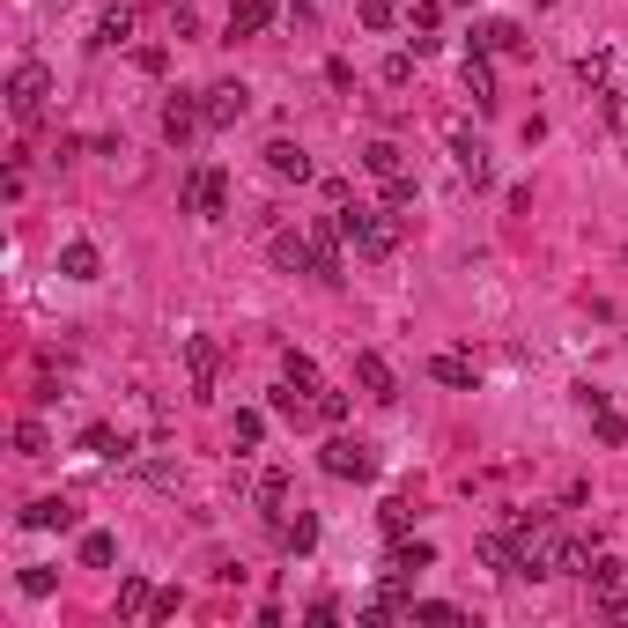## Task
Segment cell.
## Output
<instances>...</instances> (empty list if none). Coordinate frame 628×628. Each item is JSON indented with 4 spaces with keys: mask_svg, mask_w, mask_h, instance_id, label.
I'll use <instances>...</instances> for the list:
<instances>
[{
    "mask_svg": "<svg viewBox=\"0 0 628 628\" xmlns=\"http://www.w3.org/2000/svg\"><path fill=\"white\" fill-rule=\"evenodd\" d=\"M340 237H348L355 244V252H363V259H392L399 252V215H392V207H340Z\"/></svg>",
    "mask_w": 628,
    "mask_h": 628,
    "instance_id": "cell-1",
    "label": "cell"
},
{
    "mask_svg": "<svg viewBox=\"0 0 628 628\" xmlns=\"http://www.w3.org/2000/svg\"><path fill=\"white\" fill-rule=\"evenodd\" d=\"M45 97H52V74H45V60H23V67L8 74V111H15L23 126H37V119H45Z\"/></svg>",
    "mask_w": 628,
    "mask_h": 628,
    "instance_id": "cell-2",
    "label": "cell"
},
{
    "mask_svg": "<svg viewBox=\"0 0 628 628\" xmlns=\"http://www.w3.org/2000/svg\"><path fill=\"white\" fill-rule=\"evenodd\" d=\"M318 466H326L333 481H377V451L363 444V436H326Z\"/></svg>",
    "mask_w": 628,
    "mask_h": 628,
    "instance_id": "cell-3",
    "label": "cell"
},
{
    "mask_svg": "<svg viewBox=\"0 0 628 628\" xmlns=\"http://www.w3.org/2000/svg\"><path fill=\"white\" fill-rule=\"evenodd\" d=\"M178 200H185V215H200V222H222V215H230V178H222V170H193Z\"/></svg>",
    "mask_w": 628,
    "mask_h": 628,
    "instance_id": "cell-4",
    "label": "cell"
},
{
    "mask_svg": "<svg viewBox=\"0 0 628 628\" xmlns=\"http://www.w3.org/2000/svg\"><path fill=\"white\" fill-rule=\"evenodd\" d=\"M577 399H584V414H592V436H599L606 451H621V444H628V414H621L606 392H592V385H584Z\"/></svg>",
    "mask_w": 628,
    "mask_h": 628,
    "instance_id": "cell-5",
    "label": "cell"
},
{
    "mask_svg": "<svg viewBox=\"0 0 628 628\" xmlns=\"http://www.w3.org/2000/svg\"><path fill=\"white\" fill-rule=\"evenodd\" d=\"M429 377H436V385H451V392H473V385H481V363H473L466 348H436L429 355Z\"/></svg>",
    "mask_w": 628,
    "mask_h": 628,
    "instance_id": "cell-6",
    "label": "cell"
},
{
    "mask_svg": "<svg viewBox=\"0 0 628 628\" xmlns=\"http://www.w3.org/2000/svg\"><path fill=\"white\" fill-rule=\"evenodd\" d=\"M200 104H207V126L222 133V126H237L244 111H252V89H244V82H215V89H207Z\"/></svg>",
    "mask_w": 628,
    "mask_h": 628,
    "instance_id": "cell-7",
    "label": "cell"
},
{
    "mask_svg": "<svg viewBox=\"0 0 628 628\" xmlns=\"http://www.w3.org/2000/svg\"><path fill=\"white\" fill-rule=\"evenodd\" d=\"M200 126H207V104H200V97H170V104H163V141H170V148H185Z\"/></svg>",
    "mask_w": 628,
    "mask_h": 628,
    "instance_id": "cell-8",
    "label": "cell"
},
{
    "mask_svg": "<svg viewBox=\"0 0 628 628\" xmlns=\"http://www.w3.org/2000/svg\"><path fill=\"white\" fill-rule=\"evenodd\" d=\"M340 244H348V237H340V215L333 222H311V274L318 281H340Z\"/></svg>",
    "mask_w": 628,
    "mask_h": 628,
    "instance_id": "cell-9",
    "label": "cell"
},
{
    "mask_svg": "<svg viewBox=\"0 0 628 628\" xmlns=\"http://www.w3.org/2000/svg\"><path fill=\"white\" fill-rule=\"evenodd\" d=\"M185 377H193V392H215V377H222V348L207 333L185 340Z\"/></svg>",
    "mask_w": 628,
    "mask_h": 628,
    "instance_id": "cell-10",
    "label": "cell"
},
{
    "mask_svg": "<svg viewBox=\"0 0 628 628\" xmlns=\"http://www.w3.org/2000/svg\"><path fill=\"white\" fill-rule=\"evenodd\" d=\"M23 525H30V532H74V525H82V510H74L67 496H37V503L23 510Z\"/></svg>",
    "mask_w": 628,
    "mask_h": 628,
    "instance_id": "cell-11",
    "label": "cell"
},
{
    "mask_svg": "<svg viewBox=\"0 0 628 628\" xmlns=\"http://www.w3.org/2000/svg\"><path fill=\"white\" fill-rule=\"evenodd\" d=\"M355 385H363L370 399H399V377H392V363H385L377 348H363V355H355Z\"/></svg>",
    "mask_w": 628,
    "mask_h": 628,
    "instance_id": "cell-12",
    "label": "cell"
},
{
    "mask_svg": "<svg viewBox=\"0 0 628 628\" xmlns=\"http://www.w3.org/2000/svg\"><path fill=\"white\" fill-rule=\"evenodd\" d=\"M60 274H67V281H97V274H104V252H97L89 237H67V244H60Z\"/></svg>",
    "mask_w": 628,
    "mask_h": 628,
    "instance_id": "cell-13",
    "label": "cell"
},
{
    "mask_svg": "<svg viewBox=\"0 0 628 628\" xmlns=\"http://www.w3.org/2000/svg\"><path fill=\"white\" fill-rule=\"evenodd\" d=\"M547 577H592V547L584 540H547Z\"/></svg>",
    "mask_w": 628,
    "mask_h": 628,
    "instance_id": "cell-14",
    "label": "cell"
},
{
    "mask_svg": "<svg viewBox=\"0 0 628 628\" xmlns=\"http://www.w3.org/2000/svg\"><path fill=\"white\" fill-rule=\"evenodd\" d=\"M274 540H281V555H311V547H318V518H311V510L274 518Z\"/></svg>",
    "mask_w": 628,
    "mask_h": 628,
    "instance_id": "cell-15",
    "label": "cell"
},
{
    "mask_svg": "<svg viewBox=\"0 0 628 628\" xmlns=\"http://www.w3.org/2000/svg\"><path fill=\"white\" fill-rule=\"evenodd\" d=\"M281 15V0H230V37H259Z\"/></svg>",
    "mask_w": 628,
    "mask_h": 628,
    "instance_id": "cell-16",
    "label": "cell"
},
{
    "mask_svg": "<svg viewBox=\"0 0 628 628\" xmlns=\"http://www.w3.org/2000/svg\"><path fill=\"white\" fill-rule=\"evenodd\" d=\"M466 97H473V111H496V67H488V52H466Z\"/></svg>",
    "mask_w": 628,
    "mask_h": 628,
    "instance_id": "cell-17",
    "label": "cell"
},
{
    "mask_svg": "<svg viewBox=\"0 0 628 628\" xmlns=\"http://www.w3.org/2000/svg\"><path fill=\"white\" fill-rule=\"evenodd\" d=\"M363 170H370V178H407V148H399V141H370L363 148Z\"/></svg>",
    "mask_w": 628,
    "mask_h": 628,
    "instance_id": "cell-18",
    "label": "cell"
},
{
    "mask_svg": "<svg viewBox=\"0 0 628 628\" xmlns=\"http://www.w3.org/2000/svg\"><path fill=\"white\" fill-rule=\"evenodd\" d=\"M429 562H436V547H429V540H392V562H385V569H392V577H407V584H414V577H422Z\"/></svg>",
    "mask_w": 628,
    "mask_h": 628,
    "instance_id": "cell-19",
    "label": "cell"
},
{
    "mask_svg": "<svg viewBox=\"0 0 628 628\" xmlns=\"http://www.w3.org/2000/svg\"><path fill=\"white\" fill-rule=\"evenodd\" d=\"M274 266L311 274V230H274Z\"/></svg>",
    "mask_w": 628,
    "mask_h": 628,
    "instance_id": "cell-20",
    "label": "cell"
},
{
    "mask_svg": "<svg viewBox=\"0 0 628 628\" xmlns=\"http://www.w3.org/2000/svg\"><path fill=\"white\" fill-rule=\"evenodd\" d=\"M266 170H274V178H311V156H303V148L296 141H266Z\"/></svg>",
    "mask_w": 628,
    "mask_h": 628,
    "instance_id": "cell-21",
    "label": "cell"
},
{
    "mask_svg": "<svg viewBox=\"0 0 628 628\" xmlns=\"http://www.w3.org/2000/svg\"><path fill=\"white\" fill-rule=\"evenodd\" d=\"M274 414H281V422H318V407H311V392H303V385H289V377H281V392H274Z\"/></svg>",
    "mask_w": 628,
    "mask_h": 628,
    "instance_id": "cell-22",
    "label": "cell"
},
{
    "mask_svg": "<svg viewBox=\"0 0 628 628\" xmlns=\"http://www.w3.org/2000/svg\"><path fill=\"white\" fill-rule=\"evenodd\" d=\"M473 52H525V30L518 23H481L473 30Z\"/></svg>",
    "mask_w": 628,
    "mask_h": 628,
    "instance_id": "cell-23",
    "label": "cell"
},
{
    "mask_svg": "<svg viewBox=\"0 0 628 628\" xmlns=\"http://www.w3.org/2000/svg\"><path fill=\"white\" fill-rule=\"evenodd\" d=\"M481 562L503 569V577H518V532H488V540H481Z\"/></svg>",
    "mask_w": 628,
    "mask_h": 628,
    "instance_id": "cell-24",
    "label": "cell"
},
{
    "mask_svg": "<svg viewBox=\"0 0 628 628\" xmlns=\"http://www.w3.org/2000/svg\"><path fill=\"white\" fill-rule=\"evenodd\" d=\"M82 451H89V459H126V436L111 429V422H89L82 429Z\"/></svg>",
    "mask_w": 628,
    "mask_h": 628,
    "instance_id": "cell-25",
    "label": "cell"
},
{
    "mask_svg": "<svg viewBox=\"0 0 628 628\" xmlns=\"http://www.w3.org/2000/svg\"><path fill=\"white\" fill-rule=\"evenodd\" d=\"M126 37H133V0H111L97 23V45H126Z\"/></svg>",
    "mask_w": 628,
    "mask_h": 628,
    "instance_id": "cell-26",
    "label": "cell"
},
{
    "mask_svg": "<svg viewBox=\"0 0 628 628\" xmlns=\"http://www.w3.org/2000/svg\"><path fill=\"white\" fill-rule=\"evenodd\" d=\"M451 156H459V170L473 185H488V156H481V141H473V133H451Z\"/></svg>",
    "mask_w": 628,
    "mask_h": 628,
    "instance_id": "cell-27",
    "label": "cell"
},
{
    "mask_svg": "<svg viewBox=\"0 0 628 628\" xmlns=\"http://www.w3.org/2000/svg\"><path fill=\"white\" fill-rule=\"evenodd\" d=\"M148 606H156V592H148L141 577H126L119 584V621H148Z\"/></svg>",
    "mask_w": 628,
    "mask_h": 628,
    "instance_id": "cell-28",
    "label": "cell"
},
{
    "mask_svg": "<svg viewBox=\"0 0 628 628\" xmlns=\"http://www.w3.org/2000/svg\"><path fill=\"white\" fill-rule=\"evenodd\" d=\"M15 451H23V459H45V451H52V436H45V422H37V414H23V422H15Z\"/></svg>",
    "mask_w": 628,
    "mask_h": 628,
    "instance_id": "cell-29",
    "label": "cell"
},
{
    "mask_svg": "<svg viewBox=\"0 0 628 628\" xmlns=\"http://www.w3.org/2000/svg\"><path fill=\"white\" fill-rule=\"evenodd\" d=\"M119 562V540L111 532H82V569H111Z\"/></svg>",
    "mask_w": 628,
    "mask_h": 628,
    "instance_id": "cell-30",
    "label": "cell"
},
{
    "mask_svg": "<svg viewBox=\"0 0 628 628\" xmlns=\"http://www.w3.org/2000/svg\"><path fill=\"white\" fill-rule=\"evenodd\" d=\"M311 407H318V422H348V392H333V385H311Z\"/></svg>",
    "mask_w": 628,
    "mask_h": 628,
    "instance_id": "cell-31",
    "label": "cell"
},
{
    "mask_svg": "<svg viewBox=\"0 0 628 628\" xmlns=\"http://www.w3.org/2000/svg\"><path fill=\"white\" fill-rule=\"evenodd\" d=\"M259 436H266V414H252V407H244L237 422H230V444H237V451H259Z\"/></svg>",
    "mask_w": 628,
    "mask_h": 628,
    "instance_id": "cell-32",
    "label": "cell"
},
{
    "mask_svg": "<svg viewBox=\"0 0 628 628\" xmlns=\"http://www.w3.org/2000/svg\"><path fill=\"white\" fill-rule=\"evenodd\" d=\"M621 555H592V592H621Z\"/></svg>",
    "mask_w": 628,
    "mask_h": 628,
    "instance_id": "cell-33",
    "label": "cell"
},
{
    "mask_svg": "<svg viewBox=\"0 0 628 628\" xmlns=\"http://www.w3.org/2000/svg\"><path fill=\"white\" fill-rule=\"evenodd\" d=\"M281 377H289V385H303V392H311V385H318V363H311V355H296V348H289V355H281Z\"/></svg>",
    "mask_w": 628,
    "mask_h": 628,
    "instance_id": "cell-34",
    "label": "cell"
},
{
    "mask_svg": "<svg viewBox=\"0 0 628 628\" xmlns=\"http://www.w3.org/2000/svg\"><path fill=\"white\" fill-rule=\"evenodd\" d=\"M259 503H266V510H274V518H281V503H289V473H281V466H274V473H266V481H259Z\"/></svg>",
    "mask_w": 628,
    "mask_h": 628,
    "instance_id": "cell-35",
    "label": "cell"
},
{
    "mask_svg": "<svg viewBox=\"0 0 628 628\" xmlns=\"http://www.w3.org/2000/svg\"><path fill=\"white\" fill-rule=\"evenodd\" d=\"M399 8H407V0H363V23H370V30H392Z\"/></svg>",
    "mask_w": 628,
    "mask_h": 628,
    "instance_id": "cell-36",
    "label": "cell"
},
{
    "mask_svg": "<svg viewBox=\"0 0 628 628\" xmlns=\"http://www.w3.org/2000/svg\"><path fill=\"white\" fill-rule=\"evenodd\" d=\"M414 60H422V52H392V60H385V89H407L414 82Z\"/></svg>",
    "mask_w": 628,
    "mask_h": 628,
    "instance_id": "cell-37",
    "label": "cell"
},
{
    "mask_svg": "<svg viewBox=\"0 0 628 628\" xmlns=\"http://www.w3.org/2000/svg\"><path fill=\"white\" fill-rule=\"evenodd\" d=\"M163 15H170V30H178V37H193V30H200V15H193V0H163Z\"/></svg>",
    "mask_w": 628,
    "mask_h": 628,
    "instance_id": "cell-38",
    "label": "cell"
},
{
    "mask_svg": "<svg viewBox=\"0 0 628 628\" xmlns=\"http://www.w3.org/2000/svg\"><path fill=\"white\" fill-rule=\"evenodd\" d=\"M414 200H422V185H414V178H392V185H385V207H392V215H399V207H414Z\"/></svg>",
    "mask_w": 628,
    "mask_h": 628,
    "instance_id": "cell-39",
    "label": "cell"
},
{
    "mask_svg": "<svg viewBox=\"0 0 628 628\" xmlns=\"http://www.w3.org/2000/svg\"><path fill=\"white\" fill-rule=\"evenodd\" d=\"M23 592L30 599H52V592H60V577H52V569H23Z\"/></svg>",
    "mask_w": 628,
    "mask_h": 628,
    "instance_id": "cell-40",
    "label": "cell"
},
{
    "mask_svg": "<svg viewBox=\"0 0 628 628\" xmlns=\"http://www.w3.org/2000/svg\"><path fill=\"white\" fill-rule=\"evenodd\" d=\"M414 621H459V606L451 599H414Z\"/></svg>",
    "mask_w": 628,
    "mask_h": 628,
    "instance_id": "cell-41",
    "label": "cell"
},
{
    "mask_svg": "<svg viewBox=\"0 0 628 628\" xmlns=\"http://www.w3.org/2000/svg\"><path fill=\"white\" fill-rule=\"evenodd\" d=\"M577 74H584V82H606L614 67H606V52H584V60H577Z\"/></svg>",
    "mask_w": 628,
    "mask_h": 628,
    "instance_id": "cell-42",
    "label": "cell"
},
{
    "mask_svg": "<svg viewBox=\"0 0 628 628\" xmlns=\"http://www.w3.org/2000/svg\"><path fill=\"white\" fill-rule=\"evenodd\" d=\"M377 518H385V532H392V540H399V532H407V503H399V496H392L385 510H377Z\"/></svg>",
    "mask_w": 628,
    "mask_h": 628,
    "instance_id": "cell-43",
    "label": "cell"
},
{
    "mask_svg": "<svg viewBox=\"0 0 628 628\" xmlns=\"http://www.w3.org/2000/svg\"><path fill=\"white\" fill-rule=\"evenodd\" d=\"M614 111H621V119H628V89H614Z\"/></svg>",
    "mask_w": 628,
    "mask_h": 628,
    "instance_id": "cell-44",
    "label": "cell"
},
{
    "mask_svg": "<svg viewBox=\"0 0 628 628\" xmlns=\"http://www.w3.org/2000/svg\"><path fill=\"white\" fill-rule=\"evenodd\" d=\"M459 8H481V0H459Z\"/></svg>",
    "mask_w": 628,
    "mask_h": 628,
    "instance_id": "cell-45",
    "label": "cell"
}]
</instances>
